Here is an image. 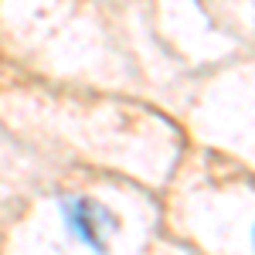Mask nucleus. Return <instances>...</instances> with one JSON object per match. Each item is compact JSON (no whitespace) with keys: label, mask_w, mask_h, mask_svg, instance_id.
I'll use <instances>...</instances> for the list:
<instances>
[{"label":"nucleus","mask_w":255,"mask_h":255,"mask_svg":"<svg viewBox=\"0 0 255 255\" xmlns=\"http://www.w3.org/2000/svg\"><path fill=\"white\" fill-rule=\"evenodd\" d=\"M61 215H65V225H68V235L75 242H82L96 255L109 252V242L119 232V218L113 208H106L102 201H96L89 194H75L68 201H61Z\"/></svg>","instance_id":"obj_1"},{"label":"nucleus","mask_w":255,"mask_h":255,"mask_svg":"<svg viewBox=\"0 0 255 255\" xmlns=\"http://www.w3.org/2000/svg\"><path fill=\"white\" fill-rule=\"evenodd\" d=\"M252 242H255V228H252Z\"/></svg>","instance_id":"obj_2"}]
</instances>
